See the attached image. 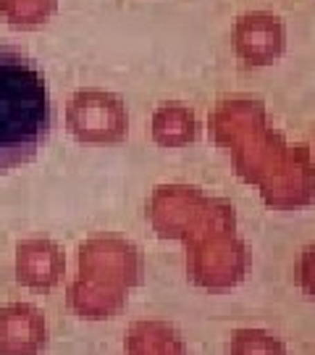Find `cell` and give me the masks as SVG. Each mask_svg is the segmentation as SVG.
<instances>
[{
  "instance_id": "obj_1",
  "label": "cell",
  "mask_w": 315,
  "mask_h": 355,
  "mask_svg": "<svg viewBox=\"0 0 315 355\" xmlns=\"http://www.w3.org/2000/svg\"><path fill=\"white\" fill-rule=\"evenodd\" d=\"M45 76L24 51L0 45V174L29 164L51 135Z\"/></svg>"
},
{
  "instance_id": "obj_2",
  "label": "cell",
  "mask_w": 315,
  "mask_h": 355,
  "mask_svg": "<svg viewBox=\"0 0 315 355\" xmlns=\"http://www.w3.org/2000/svg\"><path fill=\"white\" fill-rule=\"evenodd\" d=\"M69 129L79 142L92 145H108V142L124 140L129 129L124 103L111 92L102 89H82L76 92L69 111H66Z\"/></svg>"
},
{
  "instance_id": "obj_3",
  "label": "cell",
  "mask_w": 315,
  "mask_h": 355,
  "mask_svg": "<svg viewBox=\"0 0 315 355\" xmlns=\"http://www.w3.org/2000/svg\"><path fill=\"white\" fill-rule=\"evenodd\" d=\"M287 32L273 13L255 11L240 16L234 26V51L244 66H268L281 58Z\"/></svg>"
},
{
  "instance_id": "obj_4",
  "label": "cell",
  "mask_w": 315,
  "mask_h": 355,
  "mask_svg": "<svg viewBox=\"0 0 315 355\" xmlns=\"http://www.w3.org/2000/svg\"><path fill=\"white\" fill-rule=\"evenodd\" d=\"M63 253L51 240H26L16 248V279L29 290H53L63 274Z\"/></svg>"
},
{
  "instance_id": "obj_5",
  "label": "cell",
  "mask_w": 315,
  "mask_h": 355,
  "mask_svg": "<svg viewBox=\"0 0 315 355\" xmlns=\"http://www.w3.org/2000/svg\"><path fill=\"white\" fill-rule=\"evenodd\" d=\"M45 347V318L35 305L0 311V355H37Z\"/></svg>"
},
{
  "instance_id": "obj_6",
  "label": "cell",
  "mask_w": 315,
  "mask_h": 355,
  "mask_svg": "<svg viewBox=\"0 0 315 355\" xmlns=\"http://www.w3.org/2000/svg\"><path fill=\"white\" fill-rule=\"evenodd\" d=\"M197 119L181 103H165L152 114V137L163 148H187L189 142L197 140Z\"/></svg>"
},
{
  "instance_id": "obj_7",
  "label": "cell",
  "mask_w": 315,
  "mask_h": 355,
  "mask_svg": "<svg viewBox=\"0 0 315 355\" xmlns=\"http://www.w3.org/2000/svg\"><path fill=\"white\" fill-rule=\"evenodd\" d=\"M300 282H303L305 292L315 297V245L305 250L303 261H300Z\"/></svg>"
}]
</instances>
